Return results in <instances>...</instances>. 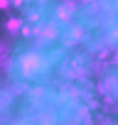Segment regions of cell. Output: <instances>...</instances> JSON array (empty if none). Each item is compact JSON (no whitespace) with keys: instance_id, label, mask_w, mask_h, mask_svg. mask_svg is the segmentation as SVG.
I'll use <instances>...</instances> for the list:
<instances>
[{"instance_id":"6da1fadb","label":"cell","mask_w":118,"mask_h":125,"mask_svg":"<svg viewBox=\"0 0 118 125\" xmlns=\"http://www.w3.org/2000/svg\"><path fill=\"white\" fill-rule=\"evenodd\" d=\"M22 74L25 76H32V74H37L39 69H42V56H37V54H30V56H25L22 61Z\"/></svg>"}]
</instances>
